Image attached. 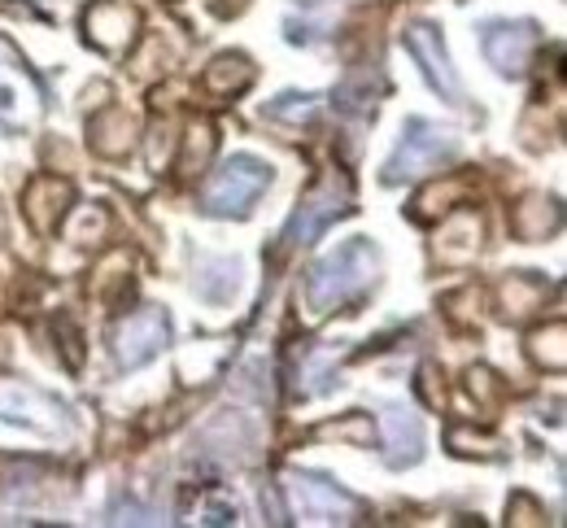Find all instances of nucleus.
Returning <instances> with one entry per match:
<instances>
[{
    "label": "nucleus",
    "mask_w": 567,
    "mask_h": 528,
    "mask_svg": "<svg viewBox=\"0 0 567 528\" xmlns=\"http://www.w3.org/2000/svg\"><path fill=\"white\" fill-rule=\"evenodd\" d=\"M406 44H411L415 62L424 66L427 83H432L436 92H445L450 101H458V79H454V71H450V58H445L436 31H432V27H411V31H406Z\"/></svg>",
    "instance_id": "8"
},
{
    "label": "nucleus",
    "mask_w": 567,
    "mask_h": 528,
    "mask_svg": "<svg viewBox=\"0 0 567 528\" xmlns=\"http://www.w3.org/2000/svg\"><path fill=\"white\" fill-rule=\"evenodd\" d=\"M267 179H271V166L249 157V153L223 162V170L214 175L210 188H206V210L210 215H245L262 197Z\"/></svg>",
    "instance_id": "2"
},
{
    "label": "nucleus",
    "mask_w": 567,
    "mask_h": 528,
    "mask_svg": "<svg viewBox=\"0 0 567 528\" xmlns=\"http://www.w3.org/2000/svg\"><path fill=\"white\" fill-rule=\"evenodd\" d=\"M166 345V314L162 310H141L118 328V363L141 367Z\"/></svg>",
    "instance_id": "6"
},
{
    "label": "nucleus",
    "mask_w": 567,
    "mask_h": 528,
    "mask_svg": "<svg viewBox=\"0 0 567 528\" xmlns=\"http://www.w3.org/2000/svg\"><path fill=\"white\" fill-rule=\"evenodd\" d=\"M384 424H389V451H393V463L420 454V424H415L406 411H389Z\"/></svg>",
    "instance_id": "9"
},
{
    "label": "nucleus",
    "mask_w": 567,
    "mask_h": 528,
    "mask_svg": "<svg viewBox=\"0 0 567 528\" xmlns=\"http://www.w3.org/2000/svg\"><path fill=\"white\" fill-rule=\"evenodd\" d=\"M341 210H346V188H341V184H323V188H319L315 197H306L301 210L292 215V224H288V231H284V245L297 249V245L315 240V236L332 224Z\"/></svg>",
    "instance_id": "5"
},
{
    "label": "nucleus",
    "mask_w": 567,
    "mask_h": 528,
    "mask_svg": "<svg viewBox=\"0 0 567 528\" xmlns=\"http://www.w3.org/2000/svg\"><path fill=\"white\" fill-rule=\"evenodd\" d=\"M371 280H375V253H371V245L367 240H346L337 253H328L310 271L306 298L323 314V310H337V306H346L350 298H358Z\"/></svg>",
    "instance_id": "1"
},
{
    "label": "nucleus",
    "mask_w": 567,
    "mask_h": 528,
    "mask_svg": "<svg viewBox=\"0 0 567 528\" xmlns=\"http://www.w3.org/2000/svg\"><path fill=\"white\" fill-rule=\"evenodd\" d=\"M533 27L528 22H494V27H485V53H489V62H494L497 71H524V62H528V53H533Z\"/></svg>",
    "instance_id": "7"
},
{
    "label": "nucleus",
    "mask_w": 567,
    "mask_h": 528,
    "mask_svg": "<svg viewBox=\"0 0 567 528\" xmlns=\"http://www.w3.org/2000/svg\"><path fill=\"white\" fill-rule=\"evenodd\" d=\"M284 489H288L292 511L301 520H310V525H337V520H350L354 516V498L341 494L337 485L319 480V476L292 472V476H284Z\"/></svg>",
    "instance_id": "4"
},
{
    "label": "nucleus",
    "mask_w": 567,
    "mask_h": 528,
    "mask_svg": "<svg viewBox=\"0 0 567 528\" xmlns=\"http://www.w3.org/2000/svg\"><path fill=\"white\" fill-rule=\"evenodd\" d=\"M450 153H454V136H450L445 127H436V123L415 118V123L406 127V136H402L398 153L389 157V170H384V175H389L393 184H398V179H415V175L436 170Z\"/></svg>",
    "instance_id": "3"
}]
</instances>
